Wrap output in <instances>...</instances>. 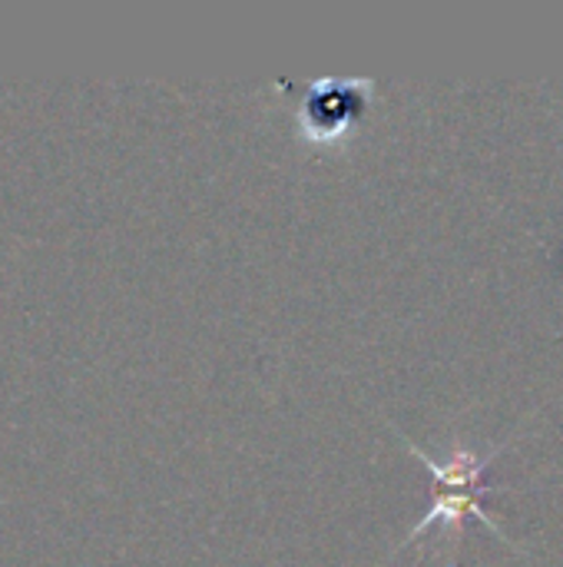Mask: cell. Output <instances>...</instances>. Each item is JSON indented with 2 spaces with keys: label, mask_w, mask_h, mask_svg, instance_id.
I'll use <instances>...</instances> for the list:
<instances>
[{
  "label": "cell",
  "mask_w": 563,
  "mask_h": 567,
  "mask_svg": "<svg viewBox=\"0 0 563 567\" xmlns=\"http://www.w3.org/2000/svg\"><path fill=\"white\" fill-rule=\"evenodd\" d=\"M368 106V83L365 80H319L309 86L302 100V126L312 140H332L345 130H355Z\"/></svg>",
  "instance_id": "cell-2"
},
{
  "label": "cell",
  "mask_w": 563,
  "mask_h": 567,
  "mask_svg": "<svg viewBox=\"0 0 563 567\" xmlns=\"http://www.w3.org/2000/svg\"><path fill=\"white\" fill-rule=\"evenodd\" d=\"M411 455H415L418 462H425V468H428V475H431V505H428V515L421 518V525L402 542V548H408V545H415L418 538H425L428 528L438 525V522L461 528L465 518H478L488 532H494L498 538H504V535L498 532V525L484 515V498L504 492L501 485H488V482H484L491 462L498 458V452L481 455V452H468V449L458 445V449H451V458H448V462H438V458H431L425 449L411 445ZM504 542H508V538H504Z\"/></svg>",
  "instance_id": "cell-1"
}]
</instances>
